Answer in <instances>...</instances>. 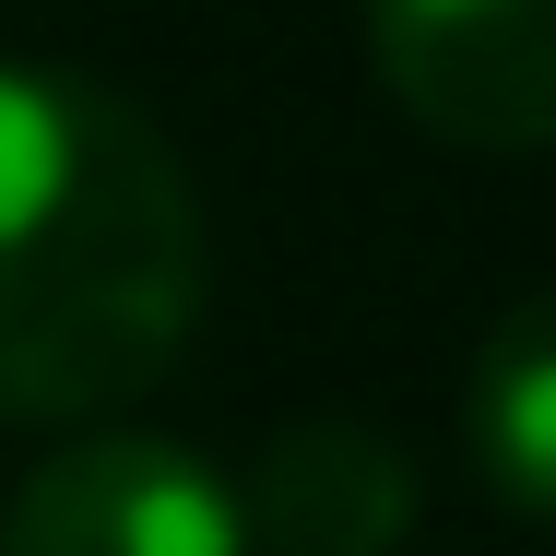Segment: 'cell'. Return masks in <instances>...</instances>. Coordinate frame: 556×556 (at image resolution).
I'll return each instance as SVG.
<instances>
[{"instance_id":"1","label":"cell","mask_w":556,"mask_h":556,"mask_svg":"<svg viewBox=\"0 0 556 556\" xmlns=\"http://www.w3.org/2000/svg\"><path fill=\"white\" fill-rule=\"evenodd\" d=\"M202 202L96 72L0 60V427L142 403L202 332Z\"/></svg>"},{"instance_id":"2","label":"cell","mask_w":556,"mask_h":556,"mask_svg":"<svg viewBox=\"0 0 556 556\" xmlns=\"http://www.w3.org/2000/svg\"><path fill=\"white\" fill-rule=\"evenodd\" d=\"M391 108L473 154L556 142V0H367Z\"/></svg>"},{"instance_id":"3","label":"cell","mask_w":556,"mask_h":556,"mask_svg":"<svg viewBox=\"0 0 556 556\" xmlns=\"http://www.w3.org/2000/svg\"><path fill=\"white\" fill-rule=\"evenodd\" d=\"M0 556H249V509L178 439H72L12 485Z\"/></svg>"},{"instance_id":"4","label":"cell","mask_w":556,"mask_h":556,"mask_svg":"<svg viewBox=\"0 0 556 556\" xmlns=\"http://www.w3.org/2000/svg\"><path fill=\"white\" fill-rule=\"evenodd\" d=\"M237 509H249V556H391L415 533V462L355 415H308L261 450Z\"/></svg>"},{"instance_id":"5","label":"cell","mask_w":556,"mask_h":556,"mask_svg":"<svg viewBox=\"0 0 556 556\" xmlns=\"http://www.w3.org/2000/svg\"><path fill=\"white\" fill-rule=\"evenodd\" d=\"M462 439H473V473H485L509 509L556 521V285L521 296V308L485 332L473 391H462Z\"/></svg>"}]
</instances>
